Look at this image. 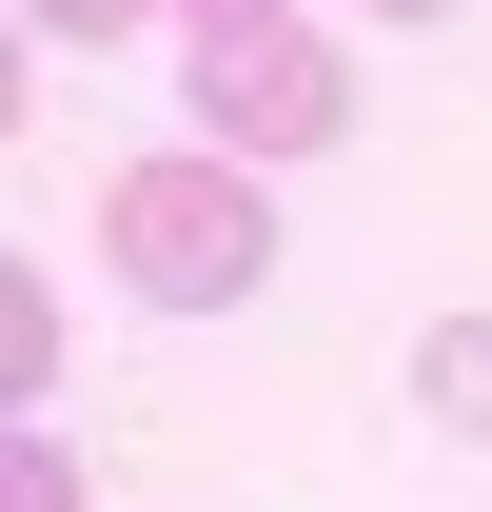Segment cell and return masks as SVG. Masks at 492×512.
I'll use <instances>...</instances> for the list:
<instances>
[{"mask_svg":"<svg viewBox=\"0 0 492 512\" xmlns=\"http://www.w3.org/2000/svg\"><path fill=\"white\" fill-rule=\"evenodd\" d=\"M99 237H119V296H138V316H237L256 276H276V178H256L237 138L119 158V178H99Z\"/></svg>","mask_w":492,"mask_h":512,"instance_id":"obj_1","label":"cell"},{"mask_svg":"<svg viewBox=\"0 0 492 512\" xmlns=\"http://www.w3.org/2000/svg\"><path fill=\"white\" fill-rule=\"evenodd\" d=\"M178 79H197V138H237V158H335V138H355V60L315 40L296 0H276V20H197Z\"/></svg>","mask_w":492,"mask_h":512,"instance_id":"obj_2","label":"cell"},{"mask_svg":"<svg viewBox=\"0 0 492 512\" xmlns=\"http://www.w3.org/2000/svg\"><path fill=\"white\" fill-rule=\"evenodd\" d=\"M0 394H20V414L60 394V276H40V256L0 276Z\"/></svg>","mask_w":492,"mask_h":512,"instance_id":"obj_3","label":"cell"},{"mask_svg":"<svg viewBox=\"0 0 492 512\" xmlns=\"http://www.w3.org/2000/svg\"><path fill=\"white\" fill-rule=\"evenodd\" d=\"M414 394L453 414V434H492V316H433L414 335Z\"/></svg>","mask_w":492,"mask_h":512,"instance_id":"obj_4","label":"cell"},{"mask_svg":"<svg viewBox=\"0 0 492 512\" xmlns=\"http://www.w3.org/2000/svg\"><path fill=\"white\" fill-rule=\"evenodd\" d=\"M0 512H99V493H79V453L40 434V414H20V453H0Z\"/></svg>","mask_w":492,"mask_h":512,"instance_id":"obj_5","label":"cell"},{"mask_svg":"<svg viewBox=\"0 0 492 512\" xmlns=\"http://www.w3.org/2000/svg\"><path fill=\"white\" fill-rule=\"evenodd\" d=\"M40 40H119V20H158V0H20Z\"/></svg>","mask_w":492,"mask_h":512,"instance_id":"obj_6","label":"cell"},{"mask_svg":"<svg viewBox=\"0 0 492 512\" xmlns=\"http://www.w3.org/2000/svg\"><path fill=\"white\" fill-rule=\"evenodd\" d=\"M178 20H276V0H178Z\"/></svg>","mask_w":492,"mask_h":512,"instance_id":"obj_7","label":"cell"},{"mask_svg":"<svg viewBox=\"0 0 492 512\" xmlns=\"http://www.w3.org/2000/svg\"><path fill=\"white\" fill-rule=\"evenodd\" d=\"M355 20H453V0H355Z\"/></svg>","mask_w":492,"mask_h":512,"instance_id":"obj_8","label":"cell"}]
</instances>
